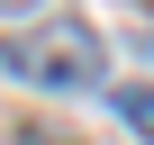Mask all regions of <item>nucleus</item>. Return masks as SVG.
I'll use <instances>...</instances> for the list:
<instances>
[{"label": "nucleus", "instance_id": "obj_1", "mask_svg": "<svg viewBox=\"0 0 154 145\" xmlns=\"http://www.w3.org/2000/svg\"><path fill=\"white\" fill-rule=\"evenodd\" d=\"M0 63H9L18 82H36V91H91L100 63H109V45L91 36V18H54V27L9 36V45H0Z\"/></svg>", "mask_w": 154, "mask_h": 145}, {"label": "nucleus", "instance_id": "obj_2", "mask_svg": "<svg viewBox=\"0 0 154 145\" xmlns=\"http://www.w3.org/2000/svg\"><path fill=\"white\" fill-rule=\"evenodd\" d=\"M118 118L136 136H154V82H118Z\"/></svg>", "mask_w": 154, "mask_h": 145}, {"label": "nucleus", "instance_id": "obj_3", "mask_svg": "<svg viewBox=\"0 0 154 145\" xmlns=\"http://www.w3.org/2000/svg\"><path fill=\"white\" fill-rule=\"evenodd\" d=\"M0 9H36V0H0Z\"/></svg>", "mask_w": 154, "mask_h": 145}, {"label": "nucleus", "instance_id": "obj_4", "mask_svg": "<svg viewBox=\"0 0 154 145\" xmlns=\"http://www.w3.org/2000/svg\"><path fill=\"white\" fill-rule=\"evenodd\" d=\"M145 9H154V0H145Z\"/></svg>", "mask_w": 154, "mask_h": 145}]
</instances>
